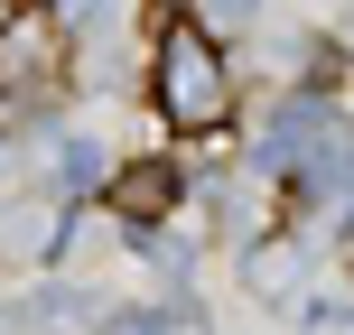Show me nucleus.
<instances>
[{"instance_id":"3","label":"nucleus","mask_w":354,"mask_h":335,"mask_svg":"<svg viewBox=\"0 0 354 335\" xmlns=\"http://www.w3.org/2000/svg\"><path fill=\"white\" fill-rule=\"evenodd\" d=\"M177 195H187V168H177V159H131V168L103 186V205L122 214V224H168Z\"/></svg>"},{"instance_id":"1","label":"nucleus","mask_w":354,"mask_h":335,"mask_svg":"<svg viewBox=\"0 0 354 335\" xmlns=\"http://www.w3.org/2000/svg\"><path fill=\"white\" fill-rule=\"evenodd\" d=\"M149 112H159L168 131H187V140H214V131L233 122V56L224 37L205 28V19L168 10L159 37H149Z\"/></svg>"},{"instance_id":"2","label":"nucleus","mask_w":354,"mask_h":335,"mask_svg":"<svg viewBox=\"0 0 354 335\" xmlns=\"http://www.w3.org/2000/svg\"><path fill=\"white\" fill-rule=\"evenodd\" d=\"M56 84H66V19H56V0H19L0 19V122L47 103Z\"/></svg>"},{"instance_id":"4","label":"nucleus","mask_w":354,"mask_h":335,"mask_svg":"<svg viewBox=\"0 0 354 335\" xmlns=\"http://www.w3.org/2000/svg\"><path fill=\"white\" fill-rule=\"evenodd\" d=\"M37 251H56V205L47 195H28V205L0 214V261H37Z\"/></svg>"}]
</instances>
